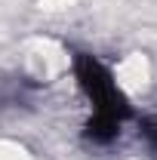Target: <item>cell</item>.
<instances>
[{
  "label": "cell",
  "mask_w": 157,
  "mask_h": 160,
  "mask_svg": "<svg viewBox=\"0 0 157 160\" xmlns=\"http://www.w3.org/2000/svg\"><path fill=\"white\" fill-rule=\"evenodd\" d=\"M74 77L80 92L89 102V120L83 126V139L96 148H105L117 142L123 120L129 117V102L123 99L117 80L105 62H99L93 52H74Z\"/></svg>",
  "instance_id": "obj_1"
},
{
  "label": "cell",
  "mask_w": 157,
  "mask_h": 160,
  "mask_svg": "<svg viewBox=\"0 0 157 160\" xmlns=\"http://www.w3.org/2000/svg\"><path fill=\"white\" fill-rule=\"evenodd\" d=\"M139 132H142L145 145L157 154V114H154V117H148V120H142V129H139Z\"/></svg>",
  "instance_id": "obj_2"
}]
</instances>
